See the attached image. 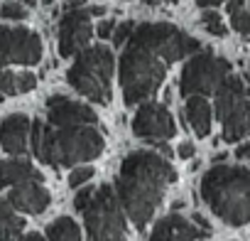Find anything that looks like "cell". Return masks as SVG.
Returning a JSON list of instances; mask_svg holds the SVG:
<instances>
[{
    "mask_svg": "<svg viewBox=\"0 0 250 241\" xmlns=\"http://www.w3.org/2000/svg\"><path fill=\"white\" fill-rule=\"evenodd\" d=\"M177 180V170L155 150H135L120 165L115 192L125 214L138 229H145L160 207L167 187Z\"/></svg>",
    "mask_w": 250,
    "mask_h": 241,
    "instance_id": "1",
    "label": "cell"
},
{
    "mask_svg": "<svg viewBox=\"0 0 250 241\" xmlns=\"http://www.w3.org/2000/svg\"><path fill=\"white\" fill-rule=\"evenodd\" d=\"M30 145L32 153L52 168L93 160L105 148L103 136L93 126H52L49 120H32Z\"/></svg>",
    "mask_w": 250,
    "mask_h": 241,
    "instance_id": "2",
    "label": "cell"
},
{
    "mask_svg": "<svg viewBox=\"0 0 250 241\" xmlns=\"http://www.w3.org/2000/svg\"><path fill=\"white\" fill-rule=\"evenodd\" d=\"M201 197L228 226L250 221V172L238 165H216L201 180Z\"/></svg>",
    "mask_w": 250,
    "mask_h": 241,
    "instance_id": "3",
    "label": "cell"
},
{
    "mask_svg": "<svg viewBox=\"0 0 250 241\" xmlns=\"http://www.w3.org/2000/svg\"><path fill=\"white\" fill-rule=\"evenodd\" d=\"M169 62L155 52L150 45L130 35L125 52L120 57V89L128 106L147 101L165 81Z\"/></svg>",
    "mask_w": 250,
    "mask_h": 241,
    "instance_id": "4",
    "label": "cell"
},
{
    "mask_svg": "<svg viewBox=\"0 0 250 241\" xmlns=\"http://www.w3.org/2000/svg\"><path fill=\"white\" fill-rule=\"evenodd\" d=\"M113 69H115V59L113 52L103 45L96 47H83L74 64L66 72V81L74 91H79L81 96H86L93 103H110L113 89Z\"/></svg>",
    "mask_w": 250,
    "mask_h": 241,
    "instance_id": "5",
    "label": "cell"
},
{
    "mask_svg": "<svg viewBox=\"0 0 250 241\" xmlns=\"http://www.w3.org/2000/svg\"><path fill=\"white\" fill-rule=\"evenodd\" d=\"M83 219L88 241H128L123 202L110 185H103L93 192L83 209Z\"/></svg>",
    "mask_w": 250,
    "mask_h": 241,
    "instance_id": "6",
    "label": "cell"
},
{
    "mask_svg": "<svg viewBox=\"0 0 250 241\" xmlns=\"http://www.w3.org/2000/svg\"><path fill=\"white\" fill-rule=\"evenodd\" d=\"M216 116L223 128L226 143H238L250 136V96L240 76L228 74L216 91Z\"/></svg>",
    "mask_w": 250,
    "mask_h": 241,
    "instance_id": "7",
    "label": "cell"
},
{
    "mask_svg": "<svg viewBox=\"0 0 250 241\" xmlns=\"http://www.w3.org/2000/svg\"><path fill=\"white\" fill-rule=\"evenodd\" d=\"M230 74V64L213 52H196L187 59L179 79V91L182 96H211L221 89L226 76Z\"/></svg>",
    "mask_w": 250,
    "mask_h": 241,
    "instance_id": "8",
    "label": "cell"
},
{
    "mask_svg": "<svg viewBox=\"0 0 250 241\" xmlns=\"http://www.w3.org/2000/svg\"><path fill=\"white\" fill-rule=\"evenodd\" d=\"M133 37L150 45L155 52H160L169 64L189 59L191 54L201 52V42L194 40L191 35L182 32L179 27L169 23H143L133 30Z\"/></svg>",
    "mask_w": 250,
    "mask_h": 241,
    "instance_id": "9",
    "label": "cell"
},
{
    "mask_svg": "<svg viewBox=\"0 0 250 241\" xmlns=\"http://www.w3.org/2000/svg\"><path fill=\"white\" fill-rule=\"evenodd\" d=\"M42 59V40L27 27L0 25V67L37 64Z\"/></svg>",
    "mask_w": 250,
    "mask_h": 241,
    "instance_id": "10",
    "label": "cell"
},
{
    "mask_svg": "<svg viewBox=\"0 0 250 241\" xmlns=\"http://www.w3.org/2000/svg\"><path fill=\"white\" fill-rule=\"evenodd\" d=\"M133 133L143 141H167L177 133L172 113L155 101H143L135 118H133Z\"/></svg>",
    "mask_w": 250,
    "mask_h": 241,
    "instance_id": "11",
    "label": "cell"
},
{
    "mask_svg": "<svg viewBox=\"0 0 250 241\" xmlns=\"http://www.w3.org/2000/svg\"><path fill=\"white\" fill-rule=\"evenodd\" d=\"M93 25H91V10L76 8L66 10L59 20V54L62 57H76L91 40Z\"/></svg>",
    "mask_w": 250,
    "mask_h": 241,
    "instance_id": "12",
    "label": "cell"
},
{
    "mask_svg": "<svg viewBox=\"0 0 250 241\" xmlns=\"http://www.w3.org/2000/svg\"><path fill=\"white\" fill-rule=\"evenodd\" d=\"M47 120L52 126H93L98 123L96 111L66 96H52L47 101Z\"/></svg>",
    "mask_w": 250,
    "mask_h": 241,
    "instance_id": "13",
    "label": "cell"
},
{
    "mask_svg": "<svg viewBox=\"0 0 250 241\" xmlns=\"http://www.w3.org/2000/svg\"><path fill=\"white\" fill-rule=\"evenodd\" d=\"M206 236L208 229H204L201 224L189 221L182 214H169L155 224L150 241H204Z\"/></svg>",
    "mask_w": 250,
    "mask_h": 241,
    "instance_id": "14",
    "label": "cell"
},
{
    "mask_svg": "<svg viewBox=\"0 0 250 241\" xmlns=\"http://www.w3.org/2000/svg\"><path fill=\"white\" fill-rule=\"evenodd\" d=\"M49 192L40 185V180H27V182H20L10 190L8 194V202L18 209V212H25V214H42L47 207H49Z\"/></svg>",
    "mask_w": 250,
    "mask_h": 241,
    "instance_id": "15",
    "label": "cell"
},
{
    "mask_svg": "<svg viewBox=\"0 0 250 241\" xmlns=\"http://www.w3.org/2000/svg\"><path fill=\"white\" fill-rule=\"evenodd\" d=\"M32 131V123L25 113H10L0 123V145L10 155L27 153V136Z\"/></svg>",
    "mask_w": 250,
    "mask_h": 241,
    "instance_id": "16",
    "label": "cell"
},
{
    "mask_svg": "<svg viewBox=\"0 0 250 241\" xmlns=\"http://www.w3.org/2000/svg\"><path fill=\"white\" fill-rule=\"evenodd\" d=\"M184 113H187L189 126L194 128V133H196L199 138H206V136L211 133V103H208L201 94L187 96Z\"/></svg>",
    "mask_w": 250,
    "mask_h": 241,
    "instance_id": "17",
    "label": "cell"
},
{
    "mask_svg": "<svg viewBox=\"0 0 250 241\" xmlns=\"http://www.w3.org/2000/svg\"><path fill=\"white\" fill-rule=\"evenodd\" d=\"M27 180H40L42 175L27 160H0V187H15Z\"/></svg>",
    "mask_w": 250,
    "mask_h": 241,
    "instance_id": "18",
    "label": "cell"
},
{
    "mask_svg": "<svg viewBox=\"0 0 250 241\" xmlns=\"http://www.w3.org/2000/svg\"><path fill=\"white\" fill-rule=\"evenodd\" d=\"M15 212L18 209L8 202V197H0V241H20L25 219Z\"/></svg>",
    "mask_w": 250,
    "mask_h": 241,
    "instance_id": "19",
    "label": "cell"
},
{
    "mask_svg": "<svg viewBox=\"0 0 250 241\" xmlns=\"http://www.w3.org/2000/svg\"><path fill=\"white\" fill-rule=\"evenodd\" d=\"M37 86V76L32 72H0V91L5 96L27 94Z\"/></svg>",
    "mask_w": 250,
    "mask_h": 241,
    "instance_id": "20",
    "label": "cell"
},
{
    "mask_svg": "<svg viewBox=\"0 0 250 241\" xmlns=\"http://www.w3.org/2000/svg\"><path fill=\"white\" fill-rule=\"evenodd\" d=\"M47 239L49 241H81V231L74 219L59 217L47 226Z\"/></svg>",
    "mask_w": 250,
    "mask_h": 241,
    "instance_id": "21",
    "label": "cell"
},
{
    "mask_svg": "<svg viewBox=\"0 0 250 241\" xmlns=\"http://www.w3.org/2000/svg\"><path fill=\"white\" fill-rule=\"evenodd\" d=\"M248 0H230L228 3V18L230 25L238 35H243L245 40H250V10H248Z\"/></svg>",
    "mask_w": 250,
    "mask_h": 241,
    "instance_id": "22",
    "label": "cell"
},
{
    "mask_svg": "<svg viewBox=\"0 0 250 241\" xmlns=\"http://www.w3.org/2000/svg\"><path fill=\"white\" fill-rule=\"evenodd\" d=\"M201 25H204V30H206L208 35H213V37H226V35H228V27L223 25V20H221V15H218L216 10H204Z\"/></svg>",
    "mask_w": 250,
    "mask_h": 241,
    "instance_id": "23",
    "label": "cell"
},
{
    "mask_svg": "<svg viewBox=\"0 0 250 241\" xmlns=\"http://www.w3.org/2000/svg\"><path fill=\"white\" fill-rule=\"evenodd\" d=\"M133 30H135V23L133 20H125V23H120V25H115V32H113V45L115 47H123L125 42L130 40V35H133Z\"/></svg>",
    "mask_w": 250,
    "mask_h": 241,
    "instance_id": "24",
    "label": "cell"
},
{
    "mask_svg": "<svg viewBox=\"0 0 250 241\" xmlns=\"http://www.w3.org/2000/svg\"><path fill=\"white\" fill-rule=\"evenodd\" d=\"M0 15H3L5 20H25L27 18V10H25V5L22 3H3L0 5Z\"/></svg>",
    "mask_w": 250,
    "mask_h": 241,
    "instance_id": "25",
    "label": "cell"
},
{
    "mask_svg": "<svg viewBox=\"0 0 250 241\" xmlns=\"http://www.w3.org/2000/svg\"><path fill=\"white\" fill-rule=\"evenodd\" d=\"M93 177V168H76V170H71V175H69V185L76 190V187H81L83 182H88Z\"/></svg>",
    "mask_w": 250,
    "mask_h": 241,
    "instance_id": "26",
    "label": "cell"
},
{
    "mask_svg": "<svg viewBox=\"0 0 250 241\" xmlns=\"http://www.w3.org/2000/svg\"><path fill=\"white\" fill-rule=\"evenodd\" d=\"M93 192H96L93 187H83V190H81V192H79V194L74 197V207H76L79 212H83V209H86V204L91 202V197H93Z\"/></svg>",
    "mask_w": 250,
    "mask_h": 241,
    "instance_id": "27",
    "label": "cell"
},
{
    "mask_svg": "<svg viewBox=\"0 0 250 241\" xmlns=\"http://www.w3.org/2000/svg\"><path fill=\"white\" fill-rule=\"evenodd\" d=\"M113 32H115V23H113V20H103V23L98 25V37H101V40L113 37Z\"/></svg>",
    "mask_w": 250,
    "mask_h": 241,
    "instance_id": "28",
    "label": "cell"
},
{
    "mask_svg": "<svg viewBox=\"0 0 250 241\" xmlns=\"http://www.w3.org/2000/svg\"><path fill=\"white\" fill-rule=\"evenodd\" d=\"M194 143H182L179 145V158H184V160H189V158H194Z\"/></svg>",
    "mask_w": 250,
    "mask_h": 241,
    "instance_id": "29",
    "label": "cell"
},
{
    "mask_svg": "<svg viewBox=\"0 0 250 241\" xmlns=\"http://www.w3.org/2000/svg\"><path fill=\"white\" fill-rule=\"evenodd\" d=\"M235 155H238L240 160H250V143H243V145L235 150Z\"/></svg>",
    "mask_w": 250,
    "mask_h": 241,
    "instance_id": "30",
    "label": "cell"
},
{
    "mask_svg": "<svg viewBox=\"0 0 250 241\" xmlns=\"http://www.w3.org/2000/svg\"><path fill=\"white\" fill-rule=\"evenodd\" d=\"M86 5V0H66L64 3V13L66 10H76V8H83Z\"/></svg>",
    "mask_w": 250,
    "mask_h": 241,
    "instance_id": "31",
    "label": "cell"
},
{
    "mask_svg": "<svg viewBox=\"0 0 250 241\" xmlns=\"http://www.w3.org/2000/svg\"><path fill=\"white\" fill-rule=\"evenodd\" d=\"M223 0H196V5H201V8H213V5H221Z\"/></svg>",
    "mask_w": 250,
    "mask_h": 241,
    "instance_id": "32",
    "label": "cell"
},
{
    "mask_svg": "<svg viewBox=\"0 0 250 241\" xmlns=\"http://www.w3.org/2000/svg\"><path fill=\"white\" fill-rule=\"evenodd\" d=\"M20 241H44V239H42V236H40L37 231H32V234H25V236H22Z\"/></svg>",
    "mask_w": 250,
    "mask_h": 241,
    "instance_id": "33",
    "label": "cell"
},
{
    "mask_svg": "<svg viewBox=\"0 0 250 241\" xmlns=\"http://www.w3.org/2000/svg\"><path fill=\"white\" fill-rule=\"evenodd\" d=\"M145 5H160V3H177V0H143Z\"/></svg>",
    "mask_w": 250,
    "mask_h": 241,
    "instance_id": "34",
    "label": "cell"
},
{
    "mask_svg": "<svg viewBox=\"0 0 250 241\" xmlns=\"http://www.w3.org/2000/svg\"><path fill=\"white\" fill-rule=\"evenodd\" d=\"M103 13H105L103 5H93V8H91V15H103Z\"/></svg>",
    "mask_w": 250,
    "mask_h": 241,
    "instance_id": "35",
    "label": "cell"
},
{
    "mask_svg": "<svg viewBox=\"0 0 250 241\" xmlns=\"http://www.w3.org/2000/svg\"><path fill=\"white\" fill-rule=\"evenodd\" d=\"M25 5H37V0H22Z\"/></svg>",
    "mask_w": 250,
    "mask_h": 241,
    "instance_id": "36",
    "label": "cell"
},
{
    "mask_svg": "<svg viewBox=\"0 0 250 241\" xmlns=\"http://www.w3.org/2000/svg\"><path fill=\"white\" fill-rule=\"evenodd\" d=\"M3 96H5V94H3V91H0V101H3Z\"/></svg>",
    "mask_w": 250,
    "mask_h": 241,
    "instance_id": "37",
    "label": "cell"
},
{
    "mask_svg": "<svg viewBox=\"0 0 250 241\" xmlns=\"http://www.w3.org/2000/svg\"><path fill=\"white\" fill-rule=\"evenodd\" d=\"M248 3H250V0H248Z\"/></svg>",
    "mask_w": 250,
    "mask_h": 241,
    "instance_id": "38",
    "label": "cell"
}]
</instances>
